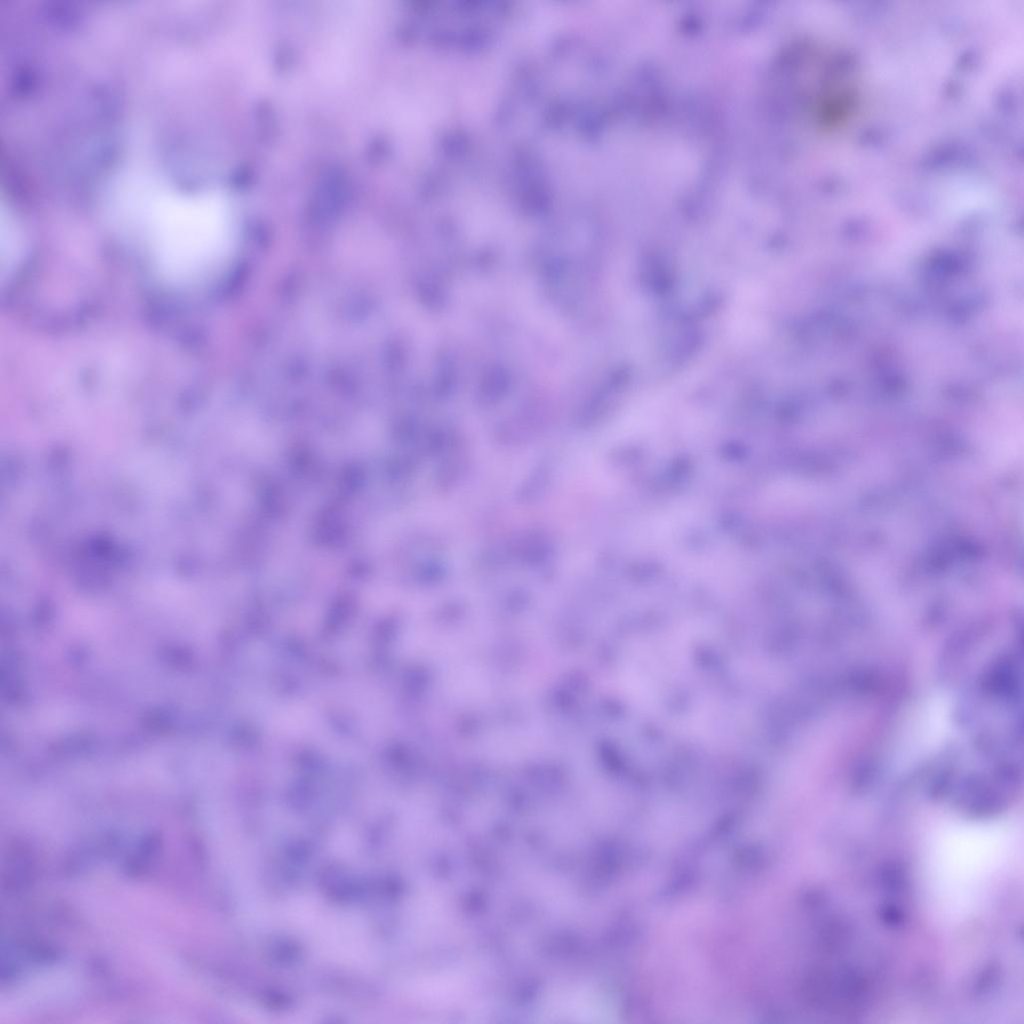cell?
Returning <instances> with one entry per match:
<instances>
[{
  "mask_svg": "<svg viewBox=\"0 0 1024 1024\" xmlns=\"http://www.w3.org/2000/svg\"><path fill=\"white\" fill-rule=\"evenodd\" d=\"M119 189V216L144 241L160 273L187 282L216 268L232 249L228 206L206 194L168 189L164 182L131 178Z\"/></svg>",
  "mask_w": 1024,
  "mask_h": 1024,
  "instance_id": "1",
  "label": "cell"
}]
</instances>
